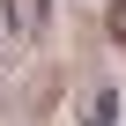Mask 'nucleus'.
I'll list each match as a JSON object with an SVG mask.
<instances>
[{"label":"nucleus","mask_w":126,"mask_h":126,"mask_svg":"<svg viewBox=\"0 0 126 126\" xmlns=\"http://www.w3.org/2000/svg\"><path fill=\"white\" fill-rule=\"evenodd\" d=\"M111 37L126 45V0H111Z\"/></svg>","instance_id":"nucleus-1"}]
</instances>
